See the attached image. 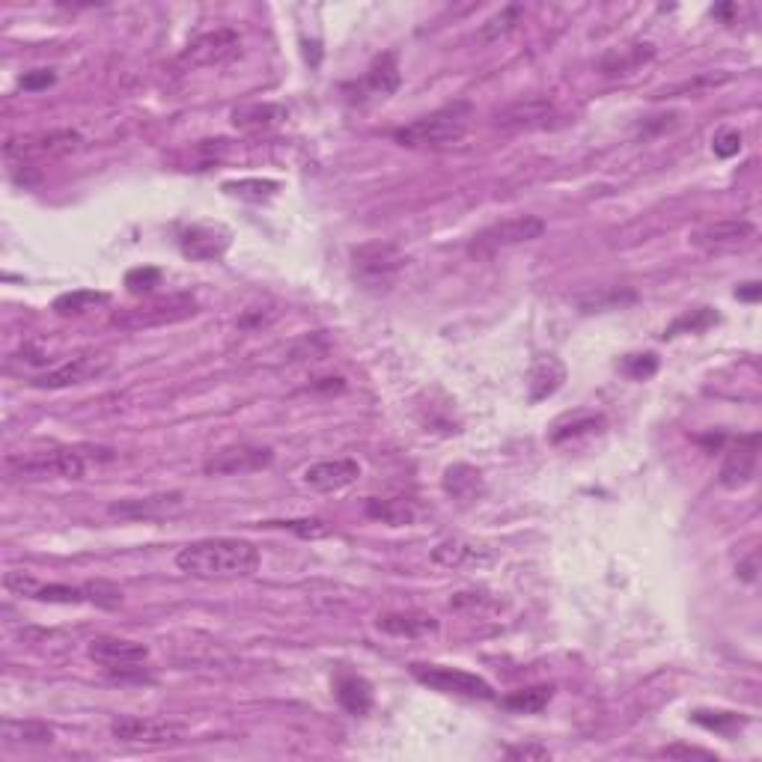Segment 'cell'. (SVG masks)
Listing matches in <instances>:
<instances>
[{
	"mask_svg": "<svg viewBox=\"0 0 762 762\" xmlns=\"http://www.w3.org/2000/svg\"><path fill=\"white\" fill-rule=\"evenodd\" d=\"M176 566L203 581H227V578H248L259 569V548L248 539H200L185 545L176 554Z\"/></svg>",
	"mask_w": 762,
	"mask_h": 762,
	"instance_id": "cell-1",
	"label": "cell"
},
{
	"mask_svg": "<svg viewBox=\"0 0 762 762\" xmlns=\"http://www.w3.org/2000/svg\"><path fill=\"white\" fill-rule=\"evenodd\" d=\"M471 105L468 102H450L408 126L396 128L393 140L408 146V149H444V146H456L468 128H471Z\"/></svg>",
	"mask_w": 762,
	"mask_h": 762,
	"instance_id": "cell-2",
	"label": "cell"
},
{
	"mask_svg": "<svg viewBox=\"0 0 762 762\" xmlns=\"http://www.w3.org/2000/svg\"><path fill=\"white\" fill-rule=\"evenodd\" d=\"M197 313V298L194 295H167V298H152L146 304L128 307L123 313H117L111 322L123 331H146V328H164V325H176L185 322Z\"/></svg>",
	"mask_w": 762,
	"mask_h": 762,
	"instance_id": "cell-3",
	"label": "cell"
},
{
	"mask_svg": "<svg viewBox=\"0 0 762 762\" xmlns=\"http://www.w3.org/2000/svg\"><path fill=\"white\" fill-rule=\"evenodd\" d=\"M405 254L393 242H370L352 251V277L364 289H390L405 271Z\"/></svg>",
	"mask_w": 762,
	"mask_h": 762,
	"instance_id": "cell-4",
	"label": "cell"
},
{
	"mask_svg": "<svg viewBox=\"0 0 762 762\" xmlns=\"http://www.w3.org/2000/svg\"><path fill=\"white\" fill-rule=\"evenodd\" d=\"M411 676L417 682H423L432 691L441 694H456V697H468V700H495V688L468 670H456V667H441V664H411Z\"/></svg>",
	"mask_w": 762,
	"mask_h": 762,
	"instance_id": "cell-5",
	"label": "cell"
},
{
	"mask_svg": "<svg viewBox=\"0 0 762 762\" xmlns=\"http://www.w3.org/2000/svg\"><path fill=\"white\" fill-rule=\"evenodd\" d=\"M545 233V221L536 215H515V218H504L486 230H480L471 239V254L474 256H495L504 248H515V245H527L533 239H539Z\"/></svg>",
	"mask_w": 762,
	"mask_h": 762,
	"instance_id": "cell-6",
	"label": "cell"
},
{
	"mask_svg": "<svg viewBox=\"0 0 762 762\" xmlns=\"http://www.w3.org/2000/svg\"><path fill=\"white\" fill-rule=\"evenodd\" d=\"M84 453L81 450H51V453H36L27 459H9L6 471L9 477L18 480H48V477H63V480H81L84 477Z\"/></svg>",
	"mask_w": 762,
	"mask_h": 762,
	"instance_id": "cell-7",
	"label": "cell"
},
{
	"mask_svg": "<svg viewBox=\"0 0 762 762\" xmlns=\"http://www.w3.org/2000/svg\"><path fill=\"white\" fill-rule=\"evenodd\" d=\"M242 51V39L236 30L230 27H218L212 33H203L197 39L188 42V48L179 54V66H191V69H212V66H224L233 57H239Z\"/></svg>",
	"mask_w": 762,
	"mask_h": 762,
	"instance_id": "cell-8",
	"label": "cell"
},
{
	"mask_svg": "<svg viewBox=\"0 0 762 762\" xmlns=\"http://www.w3.org/2000/svg\"><path fill=\"white\" fill-rule=\"evenodd\" d=\"M87 655L102 664L108 673L126 679L131 670H140V664H146L149 658V646L137 643V640H126V637H93L87 646Z\"/></svg>",
	"mask_w": 762,
	"mask_h": 762,
	"instance_id": "cell-9",
	"label": "cell"
},
{
	"mask_svg": "<svg viewBox=\"0 0 762 762\" xmlns=\"http://www.w3.org/2000/svg\"><path fill=\"white\" fill-rule=\"evenodd\" d=\"M274 462L271 447H256V444H233L218 453H212L203 462L206 477H245L268 468Z\"/></svg>",
	"mask_w": 762,
	"mask_h": 762,
	"instance_id": "cell-10",
	"label": "cell"
},
{
	"mask_svg": "<svg viewBox=\"0 0 762 762\" xmlns=\"http://www.w3.org/2000/svg\"><path fill=\"white\" fill-rule=\"evenodd\" d=\"M760 444L762 435L760 432H748V435H739L727 453H724V465H721V486L724 489H745L754 483L757 477V462H760Z\"/></svg>",
	"mask_w": 762,
	"mask_h": 762,
	"instance_id": "cell-11",
	"label": "cell"
},
{
	"mask_svg": "<svg viewBox=\"0 0 762 762\" xmlns=\"http://www.w3.org/2000/svg\"><path fill=\"white\" fill-rule=\"evenodd\" d=\"M754 239H757V227L745 218L715 221V224H706L691 233V245L706 254H733V251L754 245Z\"/></svg>",
	"mask_w": 762,
	"mask_h": 762,
	"instance_id": "cell-12",
	"label": "cell"
},
{
	"mask_svg": "<svg viewBox=\"0 0 762 762\" xmlns=\"http://www.w3.org/2000/svg\"><path fill=\"white\" fill-rule=\"evenodd\" d=\"M111 733L123 745H176L182 742V730L176 724H167L161 718H137V715H123L111 724Z\"/></svg>",
	"mask_w": 762,
	"mask_h": 762,
	"instance_id": "cell-13",
	"label": "cell"
},
{
	"mask_svg": "<svg viewBox=\"0 0 762 762\" xmlns=\"http://www.w3.org/2000/svg\"><path fill=\"white\" fill-rule=\"evenodd\" d=\"M84 143V137L78 131L60 128V131H48V134H36L27 140H12L6 143V158H21L33 161V158H54V155H66L72 149H78Z\"/></svg>",
	"mask_w": 762,
	"mask_h": 762,
	"instance_id": "cell-14",
	"label": "cell"
},
{
	"mask_svg": "<svg viewBox=\"0 0 762 762\" xmlns=\"http://www.w3.org/2000/svg\"><path fill=\"white\" fill-rule=\"evenodd\" d=\"M108 358L105 355H78V358H69L51 370H45L42 376L33 379V387H42V390H60V387H72V384H81V381L96 379L108 370Z\"/></svg>",
	"mask_w": 762,
	"mask_h": 762,
	"instance_id": "cell-15",
	"label": "cell"
},
{
	"mask_svg": "<svg viewBox=\"0 0 762 762\" xmlns=\"http://www.w3.org/2000/svg\"><path fill=\"white\" fill-rule=\"evenodd\" d=\"M179 248L188 259L212 262L230 251V233L221 224H191L179 233Z\"/></svg>",
	"mask_w": 762,
	"mask_h": 762,
	"instance_id": "cell-16",
	"label": "cell"
},
{
	"mask_svg": "<svg viewBox=\"0 0 762 762\" xmlns=\"http://www.w3.org/2000/svg\"><path fill=\"white\" fill-rule=\"evenodd\" d=\"M361 480V465L355 459H325V462H313L304 471V486H310L313 492H343L349 486H355Z\"/></svg>",
	"mask_w": 762,
	"mask_h": 762,
	"instance_id": "cell-17",
	"label": "cell"
},
{
	"mask_svg": "<svg viewBox=\"0 0 762 762\" xmlns=\"http://www.w3.org/2000/svg\"><path fill=\"white\" fill-rule=\"evenodd\" d=\"M447 498H453L459 507H471L477 504L483 495H486V480L483 474L474 468V465H465V462H456L444 471V480H441Z\"/></svg>",
	"mask_w": 762,
	"mask_h": 762,
	"instance_id": "cell-18",
	"label": "cell"
},
{
	"mask_svg": "<svg viewBox=\"0 0 762 762\" xmlns=\"http://www.w3.org/2000/svg\"><path fill=\"white\" fill-rule=\"evenodd\" d=\"M563 381H566V364H563L560 358H554V355H539V358H533L530 376H527V387H530L527 402L536 405V402L554 396V393L563 387Z\"/></svg>",
	"mask_w": 762,
	"mask_h": 762,
	"instance_id": "cell-19",
	"label": "cell"
},
{
	"mask_svg": "<svg viewBox=\"0 0 762 762\" xmlns=\"http://www.w3.org/2000/svg\"><path fill=\"white\" fill-rule=\"evenodd\" d=\"M432 560L447 569H468V566H489L495 554L483 545L465 542V539H447L432 551Z\"/></svg>",
	"mask_w": 762,
	"mask_h": 762,
	"instance_id": "cell-20",
	"label": "cell"
},
{
	"mask_svg": "<svg viewBox=\"0 0 762 762\" xmlns=\"http://www.w3.org/2000/svg\"><path fill=\"white\" fill-rule=\"evenodd\" d=\"M182 507V492H170V495H152V498H134V501H120V504H111L108 512L114 518H123V521H149V518H161L167 512Z\"/></svg>",
	"mask_w": 762,
	"mask_h": 762,
	"instance_id": "cell-21",
	"label": "cell"
},
{
	"mask_svg": "<svg viewBox=\"0 0 762 762\" xmlns=\"http://www.w3.org/2000/svg\"><path fill=\"white\" fill-rule=\"evenodd\" d=\"M334 697L355 718H364L373 709V685L358 673H340L334 682Z\"/></svg>",
	"mask_w": 762,
	"mask_h": 762,
	"instance_id": "cell-22",
	"label": "cell"
},
{
	"mask_svg": "<svg viewBox=\"0 0 762 762\" xmlns=\"http://www.w3.org/2000/svg\"><path fill=\"white\" fill-rule=\"evenodd\" d=\"M0 739L6 748H18V745H51L54 742V727H48L45 721H15V718H3L0 724Z\"/></svg>",
	"mask_w": 762,
	"mask_h": 762,
	"instance_id": "cell-23",
	"label": "cell"
},
{
	"mask_svg": "<svg viewBox=\"0 0 762 762\" xmlns=\"http://www.w3.org/2000/svg\"><path fill=\"white\" fill-rule=\"evenodd\" d=\"M379 629L393 637H423L438 632V620L429 614L405 611V614H384L379 617Z\"/></svg>",
	"mask_w": 762,
	"mask_h": 762,
	"instance_id": "cell-24",
	"label": "cell"
},
{
	"mask_svg": "<svg viewBox=\"0 0 762 762\" xmlns=\"http://www.w3.org/2000/svg\"><path fill=\"white\" fill-rule=\"evenodd\" d=\"M554 114L548 99H521L515 105H509L507 111L498 114V126L501 128H521V126H536L542 120H548Z\"/></svg>",
	"mask_w": 762,
	"mask_h": 762,
	"instance_id": "cell-25",
	"label": "cell"
},
{
	"mask_svg": "<svg viewBox=\"0 0 762 762\" xmlns=\"http://www.w3.org/2000/svg\"><path fill=\"white\" fill-rule=\"evenodd\" d=\"M286 120V108L283 105H245L233 114V123L236 128H245V131H265V128L280 126Z\"/></svg>",
	"mask_w": 762,
	"mask_h": 762,
	"instance_id": "cell-26",
	"label": "cell"
},
{
	"mask_svg": "<svg viewBox=\"0 0 762 762\" xmlns=\"http://www.w3.org/2000/svg\"><path fill=\"white\" fill-rule=\"evenodd\" d=\"M364 87L373 93V96H390V93H396V87H399V63H396V54L393 51H387V54H381L379 60L370 66V72H367V78H364Z\"/></svg>",
	"mask_w": 762,
	"mask_h": 762,
	"instance_id": "cell-27",
	"label": "cell"
},
{
	"mask_svg": "<svg viewBox=\"0 0 762 762\" xmlns=\"http://www.w3.org/2000/svg\"><path fill=\"white\" fill-rule=\"evenodd\" d=\"M364 512L370 518L381 521V524H390V527H408V524L417 521V509L411 507L408 501H402V498H387V501L373 498V501H367Z\"/></svg>",
	"mask_w": 762,
	"mask_h": 762,
	"instance_id": "cell-28",
	"label": "cell"
},
{
	"mask_svg": "<svg viewBox=\"0 0 762 762\" xmlns=\"http://www.w3.org/2000/svg\"><path fill=\"white\" fill-rule=\"evenodd\" d=\"M111 295L108 292H96V289H75V292H66L54 301V310L60 316H81L87 310H96L102 304H108Z\"/></svg>",
	"mask_w": 762,
	"mask_h": 762,
	"instance_id": "cell-29",
	"label": "cell"
},
{
	"mask_svg": "<svg viewBox=\"0 0 762 762\" xmlns=\"http://www.w3.org/2000/svg\"><path fill=\"white\" fill-rule=\"evenodd\" d=\"M718 322H721V316H718L712 307H697V310L682 313L679 319H673V322L667 325V331H664V340H673V337H679V334H703V331H709V328L718 325Z\"/></svg>",
	"mask_w": 762,
	"mask_h": 762,
	"instance_id": "cell-30",
	"label": "cell"
},
{
	"mask_svg": "<svg viewBox=\"0 0 762 762\" xmlns=\"http://www.w3.org/2000/svg\"><path fill=\"white\" fill-rule=\"evenodd\" d=\"M554 697V688L551 685H536V688H521V691H512L509 697H504V706L518 712V715H539Z\"/></svg>",
	"mask_w": 762,
	"mask_h": 762,
	"instance_id": "cell-31",
	"label": "cell"
},
{
	"mask_svg": "<svg viewBox=\"0 0 762 762\" xmlns=\"http://www.w3.org/2000/svg\"><path fill=\"white\" fill-rule=\"evenodd\" d=\"M691 721L712 730V733H718V736H736L748 724V718H742L739 712H724V709H715V712L712 709H697L691 715Z\"/></svg>",
	"mask_w": 762,
	"mask_h": 762,
	"instance_id": "cell-32",
	"label": "cell"
},
{
	"mask_svg": "<svg viewBox=\"0 0 762 762\" xmlns=\"http://www.w3.org/2000/svg\"><path fill=\"white\" fill-rule=\"evenodd\" d=\"M27 599L51 602V605H81V602H87V590H84V584L69 587V584H39L36 581Z\"/></svg>",
	"mask_w": 762,
	"mask_h": 762,
	"instance_id": "cell-33",
	"label": "cell"
},
{
	"mask_svg": "<svg viewBox=\"0 0 762 762\" xmlns=\"http://www.w3.org/2000/svg\"><path fill=\"white\" fill-rule=\"evenodd\" d=\"M652 54H655V48H652V45H632V48H620L617 54H611V57H605V60H602V69H605L608 75H626V72H632L635 66L646 63Z\"/></svg>",
	"mask_w": 762,
	"mask_h": 762,
	"instance_id": "cell-34",
	"label": "cell"
},
{
	"mask_svg": "<svg viewBox=\"0 0 762 762\" xmlns=\"http://www.w3.org/2000/svg\"><path fill=\"white\" fill-rule=\"evenodd\" d=\"M521 15H524V6H518V3L504 6L498 15H492V18L480 27V39H483V42H498V39H504L507 33H512V30L518 27Z\"/></svg>",
	"mask_w": 762,
	"mask_h": 762,
	"instance_id": "cell-35",
	"label": "cell"
},
{
	"mask_svg": "<svg viewBox=\"0 0 762 762\" xmlns=\"http://www.w3.org/2000/svg\"><path fill=\"white\" fill-rule=\"evenodd\" d=\"M224 191L233 194V197H242V200L262 203V200H271L280 191V182H274V179H236V182H224Z\"/></svg>",
	"mask_w": 762,
	"mask_h": 762,
	"instance_id": "cell-36",
	"label": "cell"
},
{
	"mask_svg": "<svg viewBox=\"0 0 762 762\" xmlns=\"http://www.w3.org/2000/svg\"><path fill=\"white\" fill-rule=\"evenodd\" d=\"M84 590H87V605H96L105 611H114L123 605V590L111 581H87Z\"/></svg>",
	"mask_w": 762,
	"mask_h": 762,
	"instance_id": "cell-37",
	"label": "cell"
},
{
	"mask_svg": "<svg viewBox=\"0 0 762 762\" xmlns=\"http://www.w3.org/2000/svg\"><path fill=\"white\" fill-rule=\"evenodd\" d=\"M605 429V417L602 414H590V417H581V420H575V423H569V426H560L554 435H551V441L554 444H563V441H572V438H578V435H593V432H602Z\"/></svg>",
	"mask_w": 762,
	"mask_h": 762,
	"instance_id": "cell-38",
	"label": "cell"
},
{
	"mask_svg": "<svg viewBox=\"0 0 762 762\" xmlns=\"http://www.w3.org/2000/svg\"><path fill=\"white\" fill-rule=\"evenodd\" d=\"M268 527H283L301 539H322L331 533V527L319 518H292V521H268Z\"/></svg>",
	"mask_w": 762,
	"mask_h": 762,
	"instance_id": "cell-39",
	"label": "cell"
},
{
	"mask_svg": "<svg viewBox=\"0 0 762 762\" xmlns=\"http://www.w3.org/2000/svg\"><path fill=\"white\" fill-rule=\"evenodd\" d=\"M158 283H161V268H155V265H140L126 274V289L131 295H146Z\"/></svg>",
	"mask_w": 762,
	"mask_h": 762,
	"instance_id": "cell-40",
	"label": "cell"
},
{
	"mask_svg": "<svg viewBox=\"0 0 762 762\" xmlns=\"http://www.w3.org/2000/svg\"><path fill=\"white\" fill-rule=\"evenodd\" d=\"M724 81H730V75H700L694 81H685V84H676L670 90H661L655 99H667V96H679V93H703V90H712V87H718Z\"/></svg>",
	"mask_w": 762,
	"mask_h": 762,
	"instance_id": "cell-41",
	"label": "cell"
},
{
	"mask_svg": "<svg viewBox=\"0 0 762 762\" xmlns=\"http://www.w3.org/2000/svg\"><path fill=\"white\" fill-rule=\"evenodd\" d=\"M623 373L637 381L652 379V376L658 373V358H655L652 352H646V355H629V358L623 361Z\"/></svg>",
	"mask_w": 762,
	"mask_h": 762,
	"instance_id": "cell-42",
	"label": "cell"
},
{
	"mask_svg": "<svg viewBox=\"0 0 762 762\" xmlns=\"http://www.w3.org/2000/svg\"><path fill=\"white\" fill-rule=\"evenodd\" d=\"M712 149H715L718 158H733V155H739V152H742V131H736V128H721V131L715 134V140H712Z\"/></svg>",
	"mask_w": 762,
	"mask_h": 762,
	"instance_id": "cell-43",
	"label": "cell"
},
{
	"mask_svg": "<svg viewBox=\"0 0 762 762\" xmlns=\"http://www.w3.org/2000/svg\"><path fill=\"white\" fill-rule=\"evenodd\" d=\"M54 81H57V72H54V69H33V72H27L24 78H18V87H21L24 93H39V90H48Z\"/></svg>",
	"mask_w": 762,
	"mask_h": 762,
	"instance_id": "cell-44",
	"label": "cell"
},
{
	"mask_svg": "<svg viewBox=\"0 0 762 762\" xmlns=\"http://www.w3.org/2000/svg\"><path fill=\"white\" fill-rule=\"evenodd\" d=\"M507 757L512 760H548V751L545 748H512L507 751Z\"/></svg>",
	"mask_w": 762,
	"mask_h": 762,
	"instance_id": "cell-45",
	"label": "cell"
},
{
	"mask_svg": "<svg viewBox=\"0 0 762 762\" xmlns=\"http://www.w3.org/2000/svg\"><path fill=\"white\" fill-rule=\"evenodd\" d=\"M736 298L739 301H760L762 298V283H757V280H751V283H742L739 289H736Z\"/></svg>",
	"mask_w": 762,
	"mask_h": 762,
	"instance_id": "cell-46",
	"label": "cell"
},
{
	"mask_svg": "<svg viewBox=\"0 0 762 762\" xmlns=\"http://www.w3.org/2000/svg\"><path fill=\"white\" fill-rule=\"evenodd\" d=\"M667 757H676V754H682V757H712V754H706V751H688V748H670V751H664Z\"/></svg>",
	"mask_w": 762,
	"mask_h": 762,
	"instance_id": "cell-47",
	"label": "cell"
}]
</instances>
